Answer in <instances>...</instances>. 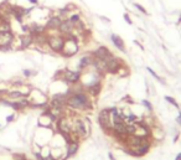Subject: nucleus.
<instances>
[{
    "label": "nucleus",
    "instance_id": "f257e3e1",
    "mask_svg": "<svg viewBox=\"0 0 181 160\" xmlns=\"http://www.w3.org/2000/svg\"><path fill=\"white\" fill-rule=\"evenodd\" d=\"M66 107L74 110H83L87 112L93 109V103L91 99V96L86 92V89L80 91H70V96L67 97Z\"/></svg>",
    "mask_w": 181,
    "mask_h": 160
},
{
    "label": "nucleus",
    "instance_id": "f03ea898",
    "mask_svg": "<svg viewBox=\"0 0 181 160\" xmlns=\"http://www.w3.org/2000/svg\"><path fill=\"white\" fill-rule=\"evenodd\" d=\"M80 50V46H78V41L77 39L72 35H67L65 36V45H63L62 51L60 52L63 57H72L74 56Z\"/></svg>",
    "mask_w": 181,
    "mask_h": 160
},
{
    "label": "nucleus",
    "instance_id": "7ed1b4c3",
    "mask_svg": "<svg viewBox=\"0 0 181 160\" xmlns=\"http://www.w3.org/2000/svg\"><path fill=\"white\" fill-rule=\"evenodd\" d=\"M72 133L73 135L77 138V139H86L89 133V129L87 127V123H86L84 119L74 117L73 118V123H72Z\"/></svg>",
    "mask_w": 181,
    "mask_h": 160
},
{
    "label": "nucleus",
    "instance_id": "20e7f679",
    "mask_svg": "<svg viewBox=\"0 0 181 160\" xmlns=\"http://www.w3.org/2000/svg\"><path fill=\"white\" fill-rule=\"evenodd\" d=\"M150 148H152V139H146L143 144L134 145V147H124L128 154L133 155L135 158H140V156L146 155L149 153Z\"/></svg>",
    "mask_w": 181,
    "mask_h": 160
},
{
    "label": "nucleus",
    "instance_id": "39448f33",
    "mask_svg": "<svg viewBox=\"0 0 181 160\" xmlns=\"http://www.w3.org/2000/svg\"><path fill=\"white\" fill-rule=\"evenodd\" d=\"M98 122H99L101 128L103 129L105 134H112L113 133V127H112V117H111V110L109 108H104L99 112L98 114Z\"/></svg>",
    "mask_w": 181,
    "mask_h": 160
},
{
    "label": "nucleus",
    "instance_id": "423d86ee",
    "mask_svg": "<svg viewBox=\"0 0 181 160\" xmlns=\"http://www.w3.org/2000/svg\"><path fill=\"white\" fill-rule=\"evenodd\" d=\"M134 127H135V129H134L133 135L143 138V139H152V137H153L152 129L149 128L148 124H145V122L137 121V122H134Z\"/></svg>",
    "mask_w": 181,
    "mask_h": 160
},
{
    "label": "nucleus",
    "instance_id": "0eeeda50",
    "mask_svg": "<svg viewBox=\"0 0 181 160\" xmlns=\"http://www.w3.org/2000/svg\"><path fill=\"white\" fill-rule=\"evenodd\" d=\"M63 45H65V36H62L61 33H57V35H48L47 46L50 47L51 51L58 52L60 54L63 48Z\"/></svg>",
    "mask_w": 181,
    "mask_h": 160
},
{
    "label": "nucleus",
    "instance_id": "6e6552de",
    "mask_svg": "<svg viewBox=\"0 0 181 160\" xmlns=\"http://www.w3.org/2000/svg\"><path fill=\"white\" fill-rule=\"evenodd\" d=\"M15 40V35L11 31H0V50L7 51L11 48Z\"/></svg>",
    "mask_w": 181,
    "mask_h": 160
},
{
    "label": "nucleus",
    "instance_id": "1a4fd4ad",
    "mask_svg": "<svg viewBox=\"0 0 181 160\" xmlns=\"http://www.w3.org/2000/svg\"><path fill=\"white\" fill-rule=\"evenodd\" d=\"M82 78V73L80 71H72V70H63V78L62 80L67 82V83L70 84H77L78 82L81 81Z\"/></svg>",
    "mask_w": 181,
    "mask_h": 160
},
{
    "label": "nucleus",
    "instance_id": "9d476101",
    "mask_svg": "<svg viewBox=\"0 0 181 160\" xmlns=\"http://www.w3.org/2000/svg\"><path fill=\"white\" fill-rule=\"evenodd\" d=\"M92 55H93V57L104 60V61H107V62L114 57V55H113L112 52L109 51V48L105 47V46H99L98 48H96V50L92 52Z\"/></svg>",
    "mask_w": 181,
    "mask_h": 160
},
{
    "label": "nucleus",
    "instance_id": "9b49d317",
    "mask_svg": "<svg viewBox=\"0 0 181 160\" xmlns=\"http://www.w3.org/2000/svg\"><path fill=\"white\" fill-rule=\"evenodd\" d=\"M123 66H124V62H122V60L117 58L114 56L112 60H109L107 62V73H111V74L118 73L123 68Z\"/></svg>",
    "mask_w": 181,
    "mask_h": 160
},
{
    "label": "nucleus",
    "instance_id": "f8f14e48",
    "mask_svg": "<svg viewBox=\"0 0 181 160\" xmlns=\"http://www.w3.org/2000/svg\"><path fill=\"white\" fill-rule=\"evenodd\" d=\"M63 19L58 15H54V16H50V19L47 20V22L45 24V27H46V31H57L60 25H61Z\"/></svg>",
    "mask_w": 181,
    "mask_h": 160
},
{
    "label": "nucleus",
    "instance_id": "ddd939ff",
    "mask_svg": "<svg viewBox=\"0 0 181 160\" xmlns=\"http://www.w3.org/2000/svg\"><path fill=\"white\" fill-rule=\"evenodd\" d=\"M73 30H74V24H72L68 19H63L57 31L61 33L62 36H67V35H72Z\"/></svg>",
    "mask_w": 181,
    "mask_h": 160
},
{
    "label": "nucleus",
    "instance_id": "4468645a",
    "mask_svg": "<svg viewBox=\"0 0 181 160\" xmlns=\"http://www.w3.org/2000/svg\"><path fill=\"white\" fill-rule=\"evenodd\" d=\"M86 92H87L91 97H98L99 93L102 92V82L97 81V82H92L91 84L86 86Z\"/></svg>",
    "mask_w": 181,
    "mask_h": 160
},
{
    "label": "nucleus",
    "instance_id": "2eb2a0df",
    "mask_svg": "<svg viewBox=\"0 0 181 160\" xmlns=\"http://www.w3.org/2000/svg\"><path fill=\"white\" fill-rule=\"evenodd\" d=\"M92 66L94 67V70H96L98 73H101V74L107 73V61H104V60L93 57V63H92Z\"/></svg>",
    "mask_w": 181,
    "mask_h": 160
},
{
    "label": "nucleus",
    "instance_id": "dca6fc26",
    "mask_svg": "<svg viewBox=\"0 0 181 160\" xmlns=\"http://www.w3.org/2000/svg\"><path fill=\"white\" fill-rule=\"evenodd\" d=\"M111 40H112V42L113 45L118 48L119 51H122L123 54H125L127 52V48H125V44H124V40L120 37L119 35H117V33H112L111 35Z\"/></svg>",
    "mask_w": 181,
    "mask_h": 160
},
{
    "label": "nucleus",
    "instance_id": "f3484780",
    "mask_svg": "<svg viewBox=\"0 0 181 160\" xmlns=\"http://www.w3.org/2000/svg\"><path fill=\"white\" fill-rule=\"evenodd\" d=\"M67 154H66V158L65 159H68L71 158V156H73V155H76L77 154V151H78V149H80V141H71V143L67 144Z\"/></svg>",
    "mask_w": 181,
    "mask_h": 160
},
{
    "label": "nucleus",
    "instance_id": "a211bd4d",
    "mask_svg": "<svg viewBox=\"0 0 181 160\" xmlns=\"http://www.w3.org/2000/svg\"><path fill=\"white\" fill-rule=\"evenodd\" d=\"M34 44V36L31 33H24L20 36V47L21 48H27Z\"/></svg>",
    "mask_w": 181,
    "mask_h": 160
},
{
    "label": "nucleus",
    "instance_id": "6ab92c4d",
    "mask_svg": "<svg viewBox=\"0 0 181 160\" xmlns=\"http://www.w3.org/2000/svg\"><path fill=\"white\" fill-rule=\"evenodd\" d=\"M6 94V98L10 99V100H17V99H21V98H27V94L21 91H19V89H16V91H10V92H5Z\"/></svg>",
    "mask_w": 181,
    "mask_h": 160
},
{
    "label": "nucleus",
    "instance_id": "aec40b11",
    "mask_svg": "<svg viewBox=\"0 0 181 160\" xmlns=\"http://www.w3.org/2000/svg\"><path fill=\"white\" fill-rule=\"evenodd\" d=\"M92 63H93V55L92 54H88V55H84L83 57H81L80 60V70H86V68H88L89 66H92Z\"/></svg>",
    "mask_w": 181,
    "mask_h": 160
},
{
    "label": "nucleus",
    "instance_id": "412c9836",
    "mask_svg": "<svg viewBox=\"0 0 181 160\" xmlns=\"http://www.w3.org/2000/svg\"><path fill=\"white\" fill-rule=\"evenodd\" d=\"M165 100H166L168 103H170L171 106H174L176 109H179L180 110V106H179V103H178V100H176L174 97H170V96H165Z\"/></svg>",
    "mask_w": 181,
    "mask_h": 160
},
{
    "label": "nucleus",
    "instance_id": "4be33fe9",
    "mask_svg": "<svg viewBox=\"0 0 181 160\" xmlns=\"http://www.w3.org/2000/svg\"><path fill=\"white\" fill-rule=\"evenodd\" d=\"M146 71H148V72H149L150 74H152V76H153L154 78H155L156 81H159V82H163V78H161V77H160L159 74H158V73L155 72V71L153 70V68H150V67H146Z\"/></svg>",
    "mask_w": 181,
    "mask_h": 160
},
{
    "label": "nucleus",
    "instance_id": "5701e85b",
    "mask_svg": "<svg viewBox=\"0 0 181 160\" xmlns=\"http://www.w3.org/2000/svg\"><path fill=\"white\" fill-rule=\"evenodd\" d=\"M68 20L72 22V24H77V22L81 20V15H80V14H72V15H71V16L68 17Z\"/></svg>",
    "mask_w": 181,
    "mask_h": 160
},
{
    "label": "nucleus",
    "instance_id": "b1692460",
    "mask_svg": "<svg viewBox=\"0 0 181 160\" xmlns=\"http://www.w3.org/2000/svg\"><path fill=\"white\" fill-rule=\"evenodd\" d=\"M141 104H143V106H144V107H145V108H146V109H148L149 112H153V110H154V108H153V104L150 103L148 99H143V100H141Z\"/></svg>",
    "mask_w": 181,
    "mask_h": 160
},
{
    "label": "nucleus",
    "instance_id": "393cba45",
    "mask_svg": "<svg viewBox=\"0 0 181 160\" xmlns=\"http://www.w3.org/2000/svg\"><path fill=\"white\" fill-rule=\"evenodd\" d=\"M134 6L137 7V9H138L139 11H140V13H143L144 15H148V11H146V9H145L144 6H141L140 4H137V3H135V4H134Z\"/></svg>",
    "mask_w": 181,
    "mask_h": 160
},
{
    "label": "nucleus",
    "instance_id": "a878e982",
    "mask_svg": "<svg viewBox=\"0 0 181 160\" xmlns=\"http://www.w3.org/2000/svg\"><path fill=\"white\" fill-rule=\"evenodd\" d=\"M22 74H24V77H31V76L35 74V72L31 71V70H24L22 71Z\"/></svg>",
    "mask_w": 181,
    "mask_h": 160
},
{
    "label": "nucleus",
    "instance_id": "bb28decb",
    "mask_svg": "<svg viewBox=\"0 0 181 160\" xmlns=\"http://www.w3.org/2000/svg\"><path fill=\"white\" fill-rule=\"evenodd\" d=\"M123 17H124V20L127 21V24H128V25H131V24H133V21H131V19H130V16H129V14H124V15H123Z\"/></svg>",
    "mask_w": 181,
    "mask_h": 160
},
{
    "label": "nucleus",
    "instance_id": "cd10ccee",
    "mask_svg": "<svg viewBox=\"0 0 181 160\" xmlns=\"http://www.w3.org/2000/svg\"><path fill=\"white\" fill-rule=\"evenodd\" d=\"M65 9L67 10V13H68V11H71V10H74V9H77V6L74 5V4H68V5H67Z\"/></svg>",
    "mask_w": 181,
    "mask_h": 160
},
{
    "label": "nucleus",
    "instance_id": "c85d7f7f",
    "mask_svg": "<svg viewBox=\"0 0 181 160\" xmlns=\"http://www.w3.org/2000/svg\"><path fill=\"white\" fill-rule=\"evenodd\" d=\"M14 121H15V114L14 113L6 117V123H11V122H14Z\"/></svg>",
    "mask_w": 181,
    "mask_h": 160
},
{
    "label": "nucleus",
    "instance_id": "c756f323",
    "mask_svg": "<svg viewBox=\"0 0 181 160\" xmlns=\"http://www.w3.org/2000/svg\"><path fill=\"white\" fill-rule=\"evenodd\" d=\"M176 123H178L179 125H181V110H179V115H178V118H176Z\"/></svg>",
    "mask_w": 181,
    "mask_h": 160
},
{
    "label": "nucleus",
    "instance_id": "7c9ffc66",
    "mask_svg": "<svg viewBox=\"0 0 181 160\" xmlns=\"http://www.w3.org/2000/svg\"><path fill=\"white\" fill-rule=\"evenodd\" d=\"M134 44L137 45V46H139V47H140V50H143V51H144V46H143V45H141L140 42H139V41H137V40H135V41H134Z\"/></svg>",
    "mask_w": 181,
    "mask_h": 160
},
{
    "label": "nucleus",
    "instance_id": "2f4dec72",
    "mask_svg": "<svg viewBox=\"0 0 181 160\" xmlns=\"http://www.w3.org/2000/svg\"><path fill=\"white\" fill-rule=\"evenodd\" d=\"M29 3H31L32 5H37V4H39V0H29Z\"/></svg>",
    "mask_w": 181,
    "mask_h": 160
},
{
    "label": "nucleus",
    "instance_id": "473e14b6",
    "mask_svg": "<svg viewBox=\"0 0 181 160\" xmlns=\"http://www.w3.org/2000/svg\"><path fill=\"white\" fill-rule=\"evenodd\" d=\"M108 158L111 159V160H115V159H114V156L112 155V153H108Z\"/></svg>",
    "mask_w": 181,
    "mask_h": 160
},
{
    "label": "nucleus",
    "instance_id": "72a5a7b5",
    "mask_svg": "<svg viewBox=\"0 0 181 160\" xmlns=\"http://www.w3.org/2000/svg\"><path fill=\"white\" fill-rule=\"evenodd\" d=\"M175 160H181V153H179L178 155H176V158H175Z\"/></svg>",
    "mask_w": 181,
    "mask_h": 160
},
{
    "label": "nucleus",
    "instance_id": "f704fd0d",
    "mask_svg": "<svg viewBox=\"0 0 181 160\" xmlns=\"http://www.w3.org/2000/svg\"><path fill=\"white\" fill-rule=\"evenodd\" d=\"M180 22H181V15H180V19H179V24H180Z\"/></svg>",
    "mask_w": 181,
    "mask_h": 160
},
{
    "label": "nucleus",
    "instance_id": "c9c22d12",
    "mask_svg": "<svg viewBox=\"0 0 181 160\" xmlns=\"http://www.w3.org/2000/svg\"><path fill=\"white\" fill-rule=\"evenodd\" d=\"M0 127H1V125H0Z\"/></svg>",
    "mask_w": 181,
    "mask_h": 160
}]
</instances>
